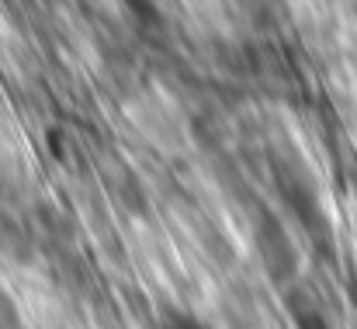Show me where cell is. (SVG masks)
<instances>
[{
  "label": "cell",
  "mask_w": 357,
  "mask_h": 329,
  "mask_svg": "<svg viewBox=\"0 0 357 329\" xmlns=\"http://www.w3.org/2000/svg\"><path fill=\"white\" fill-rule=\"evenodd\" d=\"M167 329H215V326H208V323H202L195 316H177V319L167 323Z\"/></svg>",
  "instance_id": "cell-1"
}]
</instances>
